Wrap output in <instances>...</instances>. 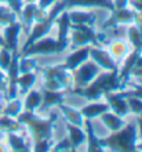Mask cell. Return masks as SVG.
Listing matches in <instances>:
<instances>
[{"label":"cell","instance_id":"cell-1","mask_svg":"<svg viewBox=\"0 0 142 152\" xmlns=\"http://www.w3.org/2000/svg\"><path fill=\"white\" fill-rule=\"evenodd\" d=\"M17 120L28 127L32 138H33V151L46 152L51 149L54 124L57 122L55 113L50 115V118L47 119H43V118L35 115V112L24 111L17 116Z\"/></svg>","mask_w":142,"mask_h":152},{"label":"cell","instance_id":"cell-2","mask_svg":"<svg viewBox=\"0 0 142 152\" xmlns=\"http://www.w3.org/2000/svg\"><path fill=\"white\" fill-rule=\"evenodd\" d=\"M127 84L120 79L117 71H106L103 73H98L90 84H87L83 88H73L72 93L77 96L84 97L88 101H98L103 97L105 93L122 91L126 88Z\"/></svg>","mask_w":142,"mask_h":152},{"label":"cell","instance_id":"cell-3","mask_svg":"<svg viewBox=\"0 0 142 152\" xmlns=\"http://www.w3.org/2000/svg\"><path fill=\"white\" fill-rule=\"evenodd\" d=\"M138 140V130L134 123H126L120 130L112 132V134L106 138H99V144L102 148H108L111 151H124L134 152Z\"/></svg>","mask_w":142,"mask_h":152},{"label":"cell","instance_id":"cell-4","mask_svg":"<svg viewBox=\"0 0 142 152\" xmlns=\"http://www.w3.org/2000/svg\"><path fill=\"white\" fill-rule=\"evenodd\" d=\"M63 10H66L65 0H59V1H55V3L52 4V8H51V11L48 12V15L46 17L43 21L36 22L35 26H32L31 33L28 35V40H26L25 44H24V48H26L28 46H31L32 43H35L36 40L47 36L48 33H50V31L52 29V26H54L55 18L63 11ZM24 48H22V50H24Z\"/></svg>","mask_w":142,"mask_h":152},{"label":"cell","instance_id":"cell-5","mask_svg":"<svg viewBox=\"0 0 142 152\" xmlns=\"http://www.w3.org/2000/svg\"><path fill=\"white\" fill-rule=\"evenodd\" d=\"M72 48L82 47L87 44H92L94 47H101L98 40V33L94 32L92 26L86 24H71V32H69Z\"/></svg>","mask_w":142,"mask_h":152},{"label":"cell","instance_id":"cell-6","mask_svg":"<svg viewBox=\"0 0 142 152\" xmlns=\"http://www.w3.org/2000/svg\"><path fill=\"white\" fill-rule=\"evenodd\" d=\"M62 53V48L59 47L57 39L51 36H44L42 39L36 40L35 43H32L26 48H24L20 53V56L24 57H33V56H50V54H58Z\"/></svg>","mask_w":142,"mask_h":152},{"label":"cell","instance_id":"cell-7","mask_svg":"<svg viewBox=\"0 0 142 152\" xmlns=\"http://www.w3.org/2000/svg\"><path fill=\"white\" fill-rule=\"evenodd\" d=\"M101 72V68L95 64L94 61H88L80 65L79 68H76L72 73L73 76V84H76V88H83L87 84H90L92 80L98 76Z\"/></svg>","mask_w":142,"mask_h":152},{"label":"cell","instance_id":"cell-8","mask_svg":"<svg viewBox=\"0 0 142 152\" xmlns=\"http://www.w3.org/2000/svg\"><path fill=\"white\" fill-rule=\"evenodd\" d=\"M43 71V77H51V79L58 80L59 83L63 86L65 90H71L73 86V76H72L71 71H68L62 66V65H55V66H46L42 68Z\"/></svg>","mask_w":142,"mask_h":152},{"label":"cell","instance_id":"cell-9","mask_svg":"<svg viewBox=\"0 0 142 152\" xmlns=\"http://www.w3.org/2000/svg\"><path fill=\"white\" fill-rule=\"evenodd\" d=\"M134 10L130 8H113L111 11V17L102 24V29L113 28L120 24H133L134 22Z\"/></svg>","mask_w":142,"mask_h":152},{"label":"cell","instance_id":"cell-10","mask_svg":"<svg viewBox=\"0 0 142 152\" xmlns=\"http://www.w3.org/2000/svg\"><path fill=\"white\" fill-rule=\"evenodd\" d=\"M90 58L98 65L101 69L105 71H117V64L111 56V53L102 50L101 47H91L90 48Z\"/></svg>","mask_w":142,"mask_h":152},{"label":"cell","instance_id":"cell-11","mask_svg":"<svg viewBox=\"0 0 142 152\" xmlns=\"http://www.w3.org/2000/svg\"><path fill=\"white\" fill-rule=\"evenodd\" d=\"M54 25L58 26V42L59 47L62 48V51H65L69 46V32H71V20L68 15V11L63 10L61 14L55 18Z\"/></svg>","mask_w":142,"mask_h":152},{"label":"cell","instance_id":"cell-12","mask_svg":"<svg viewBox=\"0 0 142 152\" xmlns=\"http://www.w3.org/2000/svg\"><path fill=\"white\" fill-rule=\"evenodd\" d=\"M103 97L106 98V102L109 105L112 112H114L119 116H126L130 112L128 109V104H127V98L123 96L120 91H112V93H105Z\"/></svg>","mask_w":142,"mask_h":152},{"label":"cell","instance_id":"cell-13","mask_svg":"<svg viewBox=\"0 0 142 152\" xmlns=\"http://www.w3.org/2000/svg\"><path fill=\"white\" fill-rule=\"evenodd\" d=\"M90 48L91 47L88 44L79 47L76 51H73L72 54H69V56L66 57V60H65V62L62 64V66L65 69H68V71L73 72L76 68H79L83 62H86V61L90 58Z\"/></svg>","mask_w":142,"mask_h":152},{"label":"cell","instance_id":"cell-14","mask_svg":"<svg viewBox=\"0 0 142 152\" xmlns=\"http://www.w3.org/2000/svg\"><path fill=\"white\" fill-rule=\"evenodd\" d=\"M21 31H22V25L18 21H14L4 26L3 37L6 42V47L11 53H18V36Z\"/></svg>","mask_w":142,"mask_h":152},{"label":"cell","instance_id":"cell-15","mask_svg":"<svg viewBox=\"0 0 142 152\" xmlns=\"http://www.w3.org/2000/svg\"><path fill=\"white\" fill-rule=\"evenodd\" d=\"M65 6H66V8H72V7H84V8L101 7V8H106L109 11L113 10V3H112V0H65Z\"/></svg>","mask_w":142,"mask_h":152},{"label":"cell","instance_id":"cell-16","mask_svg":"<svg viewBox=\"0 0 142 152\" xmlns=\"http://www.w3.org/2000/svg\"><path fill=\"white\" fill-rule=\"evenodd\" d=\"M142 54V50H137V48H134L131 53H128L124 58V64H123V68L122 71H119V76H120V79L124 82V83L127 84V82H128V77L131 76V72H133V69H134L135 66V62H137V60H138V57Z\"/></svg>","mask_w":142,"mask_h":152},{"label":"cell","instance_id":"cell-17","mask_svg":"<svg viewBox=\"0 0 142 152\" xmlns=\"http://www.w3.org/2000/svg\"><path fill=\"white\" fill-rule=\"evenodd\" d=\"M65 101V96L63 91H52V90H47L44 88L42 93V104H40V111L50 108V107H55V105L62 104Z\"/></svg>","mask_w":142,"mask_h":152},{"label":"cell","instance_id":"cell-18","mask_svg":"<svg viewBox=\"0 0 142 152\" xmlns=\"http://www.w3.org/2000/svg\"><path fill=\"white\" fill-rule=\"evenodd\" d=\"M106 111H111L108 102L106 104H102V102H98V101H92L91 104L86 105V107H83V108L80 109L83 118L90 119V120L95 119V118H99V116L102 115L103 112H106Z\"/></svg>","mask_w":142,"mask_h":152},{"label":"cell","instance_id":"cell-19","mask_svg":"<svg viewBox=\"0 0 142 152\" xmlns=\"http://www.w3.org/2000/svg\"><path fill=\"white\" fill-rule=\"evenodd\" d=\"M36 10H37V4L35 3H28L25 4L22 11H21V18H22V29L26 35L31 33V29L33 26V22H35V14H36Z\"/></svg>","mask_w":142,"mask_h":152},{"label":"cell","instance_id":"cell-20","mask_svg":"<svg viewBox=\"0 0 142 152\" xmlns=\"http://www.w3.org/2000/svg\"><path fill=\"white\" fill-rule=\"evenodd\" d=\"M86 124V140H87V151L90 152H102L105 149L101 147L99 144V137L94 133V127H92V123H91L90 119H86L84 122Z\"/></svg>","mask_w":142,"mask_h":152},{"label":"cell","instance_id":"cell-21","mask_svg":"<svg viewBox=\"0 0 142 152\" xmlns=\"http://www.w3.org/2000/svg\"><path fill=\"white\" fill-rule=\"evenodd\" d=\"M57 107H58L59 111L62 112V115L65 116V119H66L68 123L76 124V126H79V127H82L84 124V118H83V115H82L80 111L72 108V107H68V105H65L63 102L57 105Z\"/></svg>","mask_w":142,"mask_h":152},{"label":"cell","instance_id":"cell-22","mask_svg":"<svg viewBox=\"0 0 142 152\" xmlns=\"http://www.w3.org/2000/svg\"><path fill=\"white\" fill-rule=\"evenodd\" d=\"M99 118L102 120V123L105 124L111 132H117V130H120V129L126 124V120L123 119V116H119L114 112H109V111L103 112Z\"/></svg>","mask_w":142,"mask_h":152},{"label":"cell","instance_id":"cell-23","mask_svg":"<svg viewBox=\"0 0 142 152\" xmlns=\"http://www.w3.org/2000/svg\"><path fill=\"white\" fill-rule=\"evenodd\" d=\"M68 15H69L71 24H86V25L92 26L95 24V21H97L95 14L90 11H77V10H73V11H68Z\"/></svg>","mask_w":142,"mask_h":152},{"label":"cell","instance_id":"cell-24","mask_svg":"<svg viewBox=\"0 0 142 152\" xmlns=\"http://www.w3.org/2000/svg\"><path fill=\"white\" fill-rule=\"evenodd\" d=\"M66 129H68V133H69V140H71L72 148H73V151H76L86 141V133L79 126L72 124V123H68Z\"/></svg>","mask_w":142,"mask_h":152},{"label":"cell","instance_id":"cell-25","mask_svg":"<svg viewBox=\"0 0 142 152\" xmlns=\"http://www.w3.org/2000/svg\"><path fill=\"white\" fill-rule=\"evenodd\" d=\"M109 53L113 57V60H123L128 54V44L124 40L116 39L109 43Z\"/></svg>","mask_w":142,"mask_h":152},{"label":"cell","instance_id":"cell-26","mask_svg":"<svg viewBox=\"0 0 142 152\" xmlns=\"http://www.w3.org/2000/svg\"><path fill=\"white\" fill-rule=\"evenodd\" d=\"M36 82V73L33 72H26L21 73L17 79V84H18V93L20 94H26V93L33 87V84Z\"/></svg>","mask_w":142,"mask_h":152},{"label":"cell","instance_id":"cell-27","mask_svg":"<svg viewBox=\"0 0 142 152\" xmlns=\"http://www.w3.org/2000/svg\"><path fill=\"white\" fill-rule=\"evenodd\" d=\"M40 104H42V93L36 91V90H29L26 93V98L24 102L25 111L35 112L36 109H39Z\"/></svg>","mask_w":142,"mask_h":152},{"label":"cell","instance_id":"cell-28","mask_svg":"<svg viewBox=\"0 0 142 152\" xmlns=\"http://www.w3.org/2000/svg\"><path fill=\"white\" fill-rule=\"evenodd\" d=\"M7 141H8V145L12 151H24V152H28L29 151V147L28 144L25 142L24 137H21L17 134V132H8L7 133Z\"/></svg>","mask_w":142,"mask_h":152},{"label":"cell","instance_id":"cell-29","mask_svg":"<svg viewBox=\"0 0 142 152\" xmlns=\"http://www.w3.org/2000/svg\"><path fill=\"white\" fill-rule=\"evenodd\" d=\"M22 109H24L22 101H20L18 98H12V100H8V104L3 108V115L17 118V116L22 112Z\"/></svg>","mask_w":142,"mask_h":152},{"label":"cell","instance_id":"cell-30","mask_svg":"<svg viewBox=\"0 0 142 152\" xmlns=\"http://www.w3.org/2000/svg\"><path fill=\"white\" fill-rule=\"evenodd\" d=\"M17 21V14L12 11L8 6H1L0 4V26H6V25L11 24Z\"/></svg>","mask_w":142,"mask_h":152},{"label":"cell","instance_id":"cell-31","mask_svg":"<svg viewBox=\"0 0 142 152\" xmlns=\"http://www.w3.org/2000/svg\"><path fill=\"white\" fill-rule=\"evenodd\" d=\"M128 40H130L133 48L142 50V35H141V32H139V29L133 24H131V26L128 28Z\"/></svg>","mask_w":142,"mask_h":152},{"label":"cell","instance_id":"cell-32","mask_svg":"<svg viewBox=\"0 0 142 152\" xmlns=\"http://www.w3.org/2000/svg\"><path fill=\"white\" fill-rule=\"evenodd\" d=\"M36 68H37V64H36L35 58L20 56V73L33 72Z\"/></svg>","mask_w":142,"mask_h":152},{"label":"cell","instance_id":"cell-33","mask_svg":"<svg viewBox=\"0 0 142 152\" xmlns=\"http://www.w3.org/2000/svg\"><path fill=\"white\" fill-rule=\"evenodd\" d=\"M11 58H12V53L7 47H1V50H0V69L3 72H7L10 62H11Z\"/></svg>","mask_w":142,"mask_h":152},{"label":"cell","instance_id":"cell-34","mask_svg":"<svg viewBox=\"0 0 142 152\" xmlns=\"http://www.w3.org/2000/svg\"><path fill=\"white\" fill-rule=\"evenodd\" d=\"M127 98V104H128V109L133 113L138 115L142 112V100L138 97H126Z\"/></svg>","mask_w":142,"mask_h":152},{"label":"cell","instance_id":"cell-35","mask_svg":"<svg viewBox=\"0 0 142 152\" xmlns=\"http://www.w3.org/2000/svg\"><path fill=\"white\" fill-rule=\"evenodd\" d=\"M127 84H130V86H133V90H128V91H124V90H122V94L124 97H138V98H141L142 100V84H138V83H134V82H127Z\"/></svg>","mask_w":142,"mask_h":152},{"label":"cell","instance_id":"cell-36","mask_svg":"<svg viewBox=\"0 0 142 152\" xmlns=\"http://www.w3.org/2000/svg\"><path fill=\"white\" fill-rule=\"evenodd\" d=\"M50 151H54V152H59V151H73L69 137H68V138H62L61 141H58V142H57V144L54 145V147H52Z\"/></svg>","mask_w":142,"mask_h":152},{"label":"cell","instance_id":"cell-37","mask_svg":"<svg viewBox=\"0 0 142 152\" xmlns=\"http://www.w3.org/2000/svg\"><path fill=\"white\" fill-rule=\"evenodd\" d=\"M24 1L25 0H6L7 6L15 12L17 15H20L21 11H22V8H24V6H25Z\"/></svg>","mask_w":142,"mask_h":152},{"label":"cell","instance_id":"cell-38","mask_svg":"<svg viewBox=\"0 0 142 152\" xmlns=\"http://www.w3.org/2000/svg\"><path fill=\"white\" fill-rule=\"evenodd\" d=\"M7 84H8L7 73L3 72V71L0 69V93H3L4 97L7 94Z\"/></svg>","mask_w":142,"mask_h":152},{"label":"cell","instance_id":"cell-39","mask_svg":"<svg viewBox=\"0 0 142 152\" xmlns=\"http://www.w3.org/2000/svg\"><path fill=\"white\" fill-rule=\"evenodd\" d=\"M133 24L139 29V32H141V35H142V12H138V11L134 12V22H133Z\"/></svg>","mask_w":142,"mask_h":152},{"label":"cell","instance_id":"cell-40","mask_svg":"<svg viewBox=\"0 0 142 152\" xmlns=\"http://www.w3.org/2000/svg\"><path fill=\"white\" fill-rule=\"evenodd\" d=\"M55 1H58V0H39V3H37V8H40V10H47V8L51 7Z\"/></svg>","mask_w":142,"mask_h":152},{"label":"cell","instance_id":"cell-41","mask_svg":"<svg viewBox=\"0 0 142 152\" xmlns=\"http://www.w3.org/2000/svg\"><path fill=\"white\" fill-rule=\"evenodd\" d=\"M113 8H127L128 7V0H112Z\"/></svg>","mask_w":142,"mask_h":152},{"label":"cell","instance_id":"cell-42","mask_svg":"<svg viewBox=\"0 0 142 152\" xmlns=\"http://www.w3.org/2000/svg\"><path fill=\"white\" fill-rule=\"evenodd\" d=\"M130 3H131V6L134 7L135 11L142 12V3H139V1H137V0H130Z\"/></svg>","mask_w":142,"mask_h":152},{"label":"cell","instance_id":"cell-43","mask_svg":"<svg viewBox=\"0 0 142 152\" xmlns=\"http://www.w3.org/2000/svg\"><path fill=\"white\" fill-rule=\"evenodd\" d=\"M137 122H138V126H139V136L142 137V112L138 113V119H137Z\"/></svg>","mask_w":142,"mask_h":152},{"label":"cell","instance_id":"cell-44","mask_svg":"<svg viewBox=\"0 0 142 152\" xmlns=\"http://www.w3.org/2000/svg\"><path fill=\"white\" fill-rule=\"evenodd\" d=\"M139 68H142V54L138 57V60H137L135 66H134V69H139ZM134 69H133V71H134Z\"/></svg>","mask_w":142,"mask_h":152},{"label":"cell","instance_id":"cell-45","mask_svg":"<svg viewBox=\"0 0 142 152\" xmlns=\"http://www.w3.org/2000/svg\"><path fill=\"white\" fill-rule=\"evenodd\" d=\"M131 75L135 76V77H141V76H142V68H139V69H134V71L131 72Z\"/></svg>","mask_w":142,"mask_h":152},{"label":"cell","instance_id":"cell-46","mask_svg":"<svg viewBox=\"0 0 142 152\" xmlns=\"http://www.w3.org/2000/svg\"><path fill=\"white\" fill-rule=\"evenodd\" d=\"M0 47H6V42H4L3 35H0Z\"/></svg>","mask_w":142,"mask_h":152},{"label":"cell","instance_id":"cell-47","mask_svg":"<svg viewBox=\"0 0 142 152\" xmlns=\"http://www.w3.org/2000/svg\"><path fill=\"white\" fill-rule=\"evenodd\" d=\"M135 149H137V151H142V141H141V142H137Z\"/></svg>","mask_w":142,"mask_h":152},{"label":"cell","instance_id":"cell-48","mask_svg":"<svg viewBox=\"0 0 142 152\" xmlns=\"http://www.w3.org/2000/svg\"><path fill=\"white\" fill-rule=\"evenodd\" d=\"M3 100H6V97H4V94H3V93H0V104L3 102Z\"/></svg>","mask_w":142,"mask_h":152},{"label":"cell","instance_id":"cell-49","mask_svg":"<svg viewBox=\"0 0 142 152\" xmlns=\"http://www.w3.org/2000/svg\"><path fill=\"white\" fill-rule=\"evenodd\" d=\"M0 151H7V148H6L3 144H0Z\"/></svg>","mask_w":142,"mask_h":152},{"label":"cell","instance_id":"cell-50","mask_svg":"<svg viewBox=\"0 0 142 152\" xmlns=\"http://www.w3.org/2000/svg\"><path fill=\"white\" fill-rule=\"evenodd\" d=\"M138 83L142 84V76H141V77H138Z\"/></svg>","mask_w":142,"mask_h":152},{"label":"cell","instance_id":"cell-51","mask_svg":"<svg viewBox=\"0 0 142 152\" xmlns=\"http://www.w3.org/2000/svg\"><path fill=\"white\" fill-rule=\"evenodd\" d=\"M3 3H6V0H0V4H3Z\"/></svg>","mask_w":142,"mask_h":152},{"label":"cell","instance_id":"cell-52","mask_svg":"<svg viewBox=\"0 0 142 152\" xmlns=\"http://www.w3.org/2000/svg\"><path fill=\"white\" fill-rule=\"evenodd\" d=\"M137 1H139V3H142V0H137Z\"/></svg>","mask_w":142,"mask_h":152}]
</instances>
